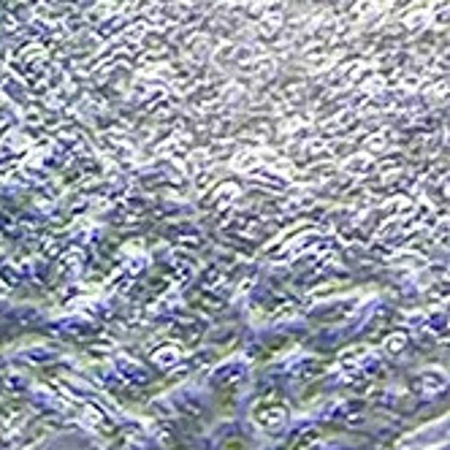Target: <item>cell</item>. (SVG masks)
<instances>
[{"mask_svg": "<svg viewBox=\"0 0 450 450\" xmlns=\"http://www.w3.org/2000/svg\"><path fill=\"white\" fill-rule=\"evenodd\" d=\"M429 299L434 301H448L450 299V282L445 280V282H434V287H431V293H429Z\"/></svg>", "mask_w": 450, "mask_h": 450, "instance_id": "obj_4", "label": "cell"}, {"mask_svg": "<svg viewBox=\"0 0 450 450\" xmlns=\"http://www.w3.org/2000/svg\"><path fill=\"white\" fill-rule=\"evenodd\" d=\"M404 334H396V336H390L388 342H386V348H388V353H402V348H404Z\"/></svg>", "mask_w": 450, "mask_h": 450, "instance_id": "obj_5", "label": "cell"}, {"mask_svg": "<svg viewBox=\"0 0 450 450\" xmlns=\"http://www.w3.org/2000/svg\"><path fill=\"white\" fill-rule=\"evenodd\" d=\"M423 95H426L431 103H434V101H445V98H450V84L448 82L429 84V87L423 90Z\"/></svg>", "mask_w": 450, "mask_h": 450, "instance_id": "obj_3", "label": "cell"}, {"mask_svg": "<svg viewBox=\"0 0 450 450\" xmlns=\"http://www.w3.org/2000/svg\"><path fill=\"white\" fill-rule=\"evenodd\" d=\"M429 22H431V8L429 6H418L415 11H409L407 17H404V27H407V30H415V33H421Z\"/></svg>", "mask_w": 450, "mask_h": 450, "instance_id": "obj_1", "label": "cell"}, {"mask_svg": "<svg viewBox=\"0 0 450 450\" xmlns=\"http://www.w3.org/2000/svg\"><path fill=\"white\" fill-rule=\"evenodd\" d=\"M431 242H434V245H439V247H450V217H445V220H437V223H434Z\"/></svg>", "mask_w": 450, "mask_h": 450, "instance_id": "obj_2", "label": "cell"}]
</instances>
